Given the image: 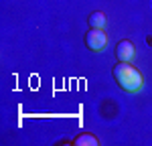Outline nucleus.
Segmentation results:
<instances>
[{
  "label": "nucleus",
  "instance_id": "1",
  "mask_svg": "<svg viewBox=\"0 0 152 146\" xmlns=\"http://www.w3.org/2000/svg\"><path fill=\"white\" fill-rule=\"evenodd\" d=\"M114 79L118 81V85L124 89V91H128V93H136V91H140L142 83H144V79H142V73L132 65L128 61H120L114 65Z\"/></svg>",
  "mask_w": 152,
  "mask_h": 146
},
{
  "label": "nucleus",
  "instance_id": "2",
  "mask_svg": "<svg viewBox=\"0 0 152 146\" xmlns=\"http://www.w3.org/2000/svg\"><path fill=\"white\" fill-rule=\"evenodd\" d=\"M85 45L91 51H104L107 47V35L104 28H89L85 35Z\"/></svg>",
  "mask_w": 152,
  "mask_h": 146
},
{
  "label": "nucleus",
  "instance_id": "3",
  "mask_svg": "<svg viewBox=\"0 0 152 146\" xmlns=\"http://www.w3.org/2000/svg\"><path fill=\"white\" fill-rule=\"evenodd\" d=\"M116 57L120 61H128V63H132V61L136 59V47H134V43L128 41V39L120 41L118 47H116Z\"/></svg>",
  "mask_w": 152,
  "mask_h": 146
},
{
  "label": "nucleus",
  "instance_id": "4",
  "mask_svg": "<svg viewBox=\"0 0 152 146\" xmlns=\"http://www.w3.org/2000/svg\"><path fill=\"white\" fill-rule=\"evenodd\" d=\"M87 24L91 26V28H105V24H107V18H105V14L102 10H95L89 14V18H87Z\"/></svg>",
  "mask_w": 152,
  "mask_h": 146
},
{
  "label": "nucleus",
  "instance_id": "5",
  "mask_svg": "<svg viewBox=\"0 0 152 146\" xmlns=\"http://www.w3.org/2000/svg\"><path fill=\"white\" fill-rule=\"evenodd\" d=\"M75 144H77V146H81V144L97 146V144H99V140L95 138L94 134H81V136H77V140H75Z\"/></svg>",
  "mask_w": 152,
  "mask_h": 146
}]
</instances>
